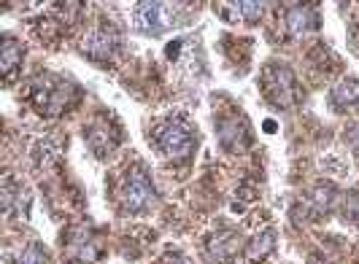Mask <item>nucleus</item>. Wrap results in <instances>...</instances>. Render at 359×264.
<instances>
[{"instance_id":"nucleus-9","label":"nucleus","mask_w":359,"mask_h":264,"mask_svg":"<svg viewBox=\"0 0 359 264\" xmlns=\"http://www.w3.org/2000/svg\"><path fill=\"white\" fill-rule=\"evenodd\" d=\"M235 251H238V237L233 232H219L205 246V259L208 264H227L235 256Z\"/></svg>"},{"instance_id":"nucleus-14","label":"nucleus","mask_w":359,"mask_h":264,"mask_svg":"<svg viewBox=\"0 0 359 264\" xmlns=\"http://www.w3.org/2000/svg\"><path fill=\"white\" fill-rule=\"evenodd\" d=\"M330 103L338 111H346V108L357 106L359 103V81L354 78H343L338 87L330 92Z\"/></svg>"},{"instance_id":"nucleus-5","label":"nucleus","mask_w":359,"mask_h":264,"mask_svg":"<svg viewBox=\"0 0 359 264\" xmlns=\"http://www.w3.org/2000/svg\"><path fill=\"white\" fill-rule=\"evenodd\" d=\"M154 200H157V192H154L151 181L146 176V170L138 167V165H133L127 170L125 183H122V202H125V208L130 213H144L154 205Z\"/></svg>"},{"instance_id":"nucleus-13","label":"nucleus","mask_w":359,"mask_h":264,"mask_svg":"<svg viewBox=\"0 0 359 264\" xmlns=\"http://www.w3.org/2000/svg\"><path fill=\"white\" fill-rule=\"evenodd\" d=\"M116 143H119V138H116V132H114L106 122L92 124V127H90V146H92V151H95L97 157H106V154H111Z\"/></svg>"},{"instance_id":"nucleus-15","label":"nucleus","mask_w":359,"mask_h":264,"mask_svg":"<svg viewBox=\"0 0 359 264\" xmlns=\"http://www.w3.org/2000/svg\"><path fill=\"white\" fill-rule=\"evenodd\" d=\"M68 251H71V256L76 259V262H92L95 256H97V251H95V243L90 240V235L84 232V229H79L76 235H73L71 246H68Z\"/></svg>"},{"instance_id":"nucleus-17","label":"nucleus","mask_w":359,"mask_h":264,"mask_svg":"<svg viewBox=\"0 0 359 264\" xmlns=\"http://www.w3.org/2000/svg\"><path fill=\"white\" fill-rule=\"evenodd\" d=\"M17 264H52V259H49V253L38 246V243H30V246L19 253Z\"/></svg>"},{"instance_id":"nucleus-6","label":"nucleus","mask_w":359,"mask_h":264,"mask_svg":"<svg viewBox=\"0 0 359 264\" xmlns=\"http://www.w3.org/2000/svg\"><path fill=\"white\" fill-rule=\"evenodd\" d=\"M119 46H122V38L116 33V27L114 25H100L84 41V54L92 60H108V57L119 52Z\"/></svg>"},{"instance_id":"nucleus-21","label":"nucleus","mask_w":359,"mask_h":264,"mask_svg":"<svg viewBox=\"0 0 359 264\" xmlns=\"http://www.w3.org/2000/svg\"><path fill=\"white\" fill-rule=\"evenodd\" d=\"M157 264H187V259H184L181 253H165Z\"/></svg>"},{"instance_id":"nucleus-1","label":"nucleus","mask_w":359,"mask_h":264,"mask_svg":"<svg viewBox=\"0 0 359 264\" xmlns=\"http://www.w3.org/2000/svg\"><path fill=\"white\" fill-rule=\"evenodd\" d=\"M149 141L154 143V148L165 157L181 159L192 154V148H195V130L184 116H168L154 124Z\"/></svg>"},{"instance_id":"nucleus-3","label":"nucleus","mask_w":359,"mask_h":264,"mask_svg":"<svg viewBox=\"0 0 359 264\" xmlns=\"http://www.w3.org/2000/svg\"><path fill=\"white\" fill-rule=\"evenodd\" d=\"M189 6H170V3H138L135 11H133V25L141 30V33H151V36H160L165 27L170 25H179Z\"/></svg>"},{"instance_id":"nucleus-10","label":"nucleus","mask_w":359,"mask_h":264,"mask_svg":"<svg viewBox=\"0 0 359 264\" xmlns=\"http://www.w3.org/2000/svg\"><path fill=\"white\" fill-rule=\"evenodd\" d=\"M22 60H25V46H22V41H17L14 36L3 38V46H0V68H3L6 81L14 78V73L22 68Z\"/></svg>"},{"instance_id":"nucleus-11","label":"nucleus","mask_w":359,"mask_h":264,"mask_svg":"<svg viewBox=\"0 0 359 264\" xmlns=\"http://www.w3.org/2000/svg\"><path fill=\"white\" fill-rule=\"evenodd\" d=\"M332 200H335V189H332L330 183H316V186L303 197L300 208L306 211V216H322V213L330 211Z\"/></svg>"},{"instance_id":"nucleus-16","label":"nucleus","mask_w":359,"mask_h":264,"mask_svg":"<svg viewBox=\"0 0 359 264\" xmlns=\"http://www.w3.org/2000/svg\"><path fill=\"white\" fill-rule=\"evenodd\" d=\"M273 248H276V232H273V229H265V232H259L252 240V246H249V259H252V262H262L268 253H273Z\"/></svg>"},{"instance_id":"nucleus-19","label":"nucleus","mask_w":359,"mask_h":264,"mask_svg":"<svg viewBox=\"0 0 359 264\" xmlns=\"http://www.w3.org/2000/svg\"><path fill=\"white\" fill-rule=\"evenodd\" d=\"M235 19H246V22H257L262 17V3H235Z\"/></svg>"},{"instance_id":"nucleus-7","label":"nucleus","mask_w":359,"mask_h":264,"mask_svg":"<svg viewBox=\"0 0 359 264\" xmlns=\"http://www.w3.org/2000/svg\"><path fill=\"white\" fill-rule=\"evenodd\" d=\"M249 138H252L249 124H246V119L241 113H230L227 119L219 122V141H222L224 148L238 151V148H243L249 143Z\"/></svg>"},{"instance_id":"nucleus-18","label":"nucleus","mask_w":359,"mask_h":264,"mask_svg":"<svg viewBox=\"0 0 359 264\" xmlns=\"http://www.w3.org/2000/svg\"><path fill=\"white\" fill-rule=\"evenodd\" d=\"M341 213L348 224H357L359 227V192H348L341 202Z\"/></svg>"},{"instance_id":"nucleus-8","label":"nucleus","mask_w":359,"mask_h":264,"mask_svg":"<svg viewBox=\"0 0 359 264\" xmlns=\"http://www.w3.org/2000/svg\"><path fill=\"white\" fill-rule=\"evenodd\" d=\"M289 33H306V30H316L319 27V14L313 6H300V3H292L287 6V14H284Z\"/></svg>"},{"instance_id":"nucleus-2","label":"nucleus","mask_w":359,"mask_h":264,"mask_svg":"<svg viewBox=\"0 0 359 264\" xmlns=\"http://www.w3.org/2000/svg\"><path fill=\"white\" fill-rule=\"evenodd\" d=\"M262 92L270 106L276 108H292L303 100V89L297 84L294 71L281 62H270L262 71Z\"/></svg>"},{"instance_id":"nucleus-20","label":"nucleus","mask_w":359,"mask_h":264,"mask_svg":"<svg viewBox=\"0 0 359 264\" xmlns=\"http://www.w3.org/2000/svg\"><path fill=\"white\" fill-rule=\"evenodd\" d=\"M346 141L351 143L354 151H359V122H354L348 130H346Z\"/></svg>"},{"instance_id":"nucleus-12","label":"nucleus","mask_w":359,"mask_h":264,"mask_svg":"<svg viewBox=\"0 0 359 264\" xmlns=\"http://www.w3.org/2000/svg\"><path fill=\"white\" fill-rule=\"evenodd\" d=\"M27 208H30V194L25 192L22 186H17L11 178L3 181V211L8 216H27Z\"/></svg>"},{"instance_id":"nucleus-4","label":"nucleus","mask_w":359,"mask_h":264,"mask_svg":"<svg viewBox=\"0 0 359 264\" xmlns=\"http://www.w3.org/2000/svg\"><path fill=\"white\" fill-rule=\"evenodd\" d=\"M30 97H33V103L41 113H46V116H57V113H62L71 100H76V89L68 84V81H62V78H52V76H43V78H38L33 89H30Z\"/></svg>"}]
</instances>
